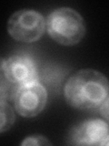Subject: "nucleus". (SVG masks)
<instances>
[{"label":"nucleus","mask_w":109,"mask_h":146,"mask_svg":"<svg viewBox=\"0 0 109 146\" xmlns=\"http://www.w3.org/2000/svg\"><path fill=\"white\" fill-rule=\"evenodd\" d=\"M108 90L107 78L103 73L84 68L68 78L64 87V95L73 108L95 109L108 99Z\"/></svg>","instance_id":"f257e3e1"},{"label":"nucleus","mask_w":109,"mask_h":146,"mask_svg":"<svg viewBox=\"0 0 109 146\" xmlns=\"http://www.w3.org/2000/svg\"><path fill=\"white\" fill-rule=\"evenodd\" d=\"M45 27L50 38L63 46L76 45L85 34L83 17L70 7L54 9L48 15Z\"/></svg>","instance_id":"f03ea898"},{"label":"nucleus","mask_w":109,"mask_h":146,"mask_svg":"<svg viewBox=\"0 0 109 146\" xmlns=\"http://www.w3.org/2000/svg\"><path fill=\"white\" fill-rule=\"evenodd\" d=\"M43 15L33 9L15 12L7 23V31L14 39L24 43H33L41 38L45 32Z\"/></svg>","instance_id":"7ed1b4c3"},{"label":"nucleus","mask_w":109,"mask_h":146,"mask_svg":"<svg viewBox=\"0 0 109 146\" xmlns=\"http://www.w3.org/2000/svg\"><path fill=\"white\" fill-rule=\"evenodd\" d=\"M11 102L19 115L33 118L45 109L47 102V91L38 81L32 82L17 87Z\"/></svg>","instance_id":"20e7f679"},{"label":"nucleus","mask_w":109,"mask_h":146,"mask_svg":"<svg viewBox=\"0 0 109 146\" xmlns=\"http://www.w3.org/2000/svg\"><path fill=\"white\" fill-rule=\"evenodd\" d=\"M0 68L7 80L16 87L38 81L39 79L35 59L26 54L0 58Z\"/></svg>","instance_id":"39448f33"},{"label":"nucleus","mask_w":109,"mask_h":146,"mask_svg":"<svg viewBox=\"0 0 109 146\" xmlns=\"http://www.w3.org/2000/svg\"><path fill=\"white\" fill-rule=\"evenodd\" d=\"M68 143L74 145H108L107 121L101 119H92L78 123L70 130Z\"/></svg>","instance_id":"423d86ee"},{"label":"nucleus","mask_w":109,"mask_h":146,"mask_svg":"<svg viewBox=\"0 0 109 146\" xmlns=\"http://www.w3.org/2000/svg\"><path fill=\"white\" fill-rule=\"evenodd\" d=\"M16 121L15 112L7 102H0V133L8 131Z\"/></svg>","instance_id":"0eeeda50"},{"label":"nucleus","mask_w":109,"mask_h":146,"mask_svg":"<svg viewBox=\"0 0 109 146\" xmlns=\"http://www.w3.org/2000/svg\"><path fill=\"white\" fill-rule=\"evenodd\" d=\"M16 86L10 82L5 76L4 72L0 68V102H7L11 100Z\"/></svg>","instance_id":"6e6552de"},{"label":"nucleus","mask_w":109,"mask_h":146,"mask_svg":"<svg viewBox=\"0 0 109 146\" xmlns=\"http://www.w3.org/2000/svg\"><path fill=\"white\" fill-rule=\"evenodd\" d=\"M21 145L30 146V145H51L52 143L48 141L47 137L43 135H31L26 137L24 141H21Z\"/></svg>","instance_id":"1a4fd4ad"},{"label":"nucleus","mask_w":109,"mask_h":146,"mask_svg":"<svg viewBox=\"0 0 109 146\" xmlns=\"http://www.w3.org/2000/svg\"><path fill=\"white\" fill-rule=\"evenodd\" d=\"M98 108L100 109V114H101L107 121H108V99L104 100Z\"/></svg>","instance_id":"9d476101"}]
</instances>
